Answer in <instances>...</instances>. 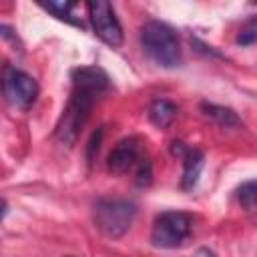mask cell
<instances>
[{"mask_svg":"<svg viewBox=\"0 0 257 257\" xmlns=\"http://www.w3.org/2000/svg\"><path fill=\"white\" fill-rule=\"evenodd\" d=\"M100 96V92L88 88V86H82V84H72V94H70V100L64 108V114L56 126V139L60 145L64 147H72L78 137H80V131L84 128L88 116H90V110L96 102V98Z\"/></svg>","mask_w":257,"mask_h":257,"instance_id":"cell-1","label":"cell"},{"mask_svg":"<svg viewBox=\"0 0 257 257\" xmlns=\"http://www.w3.org/2000/svg\"><path fill=\"white\" fill-rule=\"evenodd\" d=\"M143 52L163 68H175L181 64V44L173 28L159 20H149L141 28Z\"/></svg>","mask_w":257,"mask_h":257,"instance_id":"cell-2","label":"cell"},{"mask_svg":"<svg viewBox=\"0 0 257 257\" xmlns=\"http://www.w3.org/2000/svg\"><path fill=\"white\" fill-rule=\"evenodd\" d=\"M137 217V205L126 199H98L94 203V225L110 239L122 237Z\"/></svg>","mask_w":257,"mask_h":257,"instance_id":"cell-3","label":"cell"},{"mask_svg":"<svg viewBox=\"0 0 257 257\" xmlns=\"http://www.w3.org/2000/svg\"><path fill=\"white\" fill-rule=\"evenodd\" d=\"M191 233V217L183 211H165L157 215L151 231V243L161 249L179 247Z\"/></svg>","mask_w":257,"mask_h":257,"instance_id":"cell-4","label":"cell"},{"mask_svg":"<svg viewBox=\"0 0 257 257\" xmlns=\"http://www.w3.org/2000/svg\"><path fill=\"white\" fill-rule=\"evenodd\" d=\"M2 88H4V96L10 104L18 106V108H28L36 96H38V84L36 80L26 74L24 70L6 64L4 72H2Z\"/></svg>","mask_w":257,"mask_h":257,"instance_id":"cell-5","label":"cell"},{"mask_svg":"<svg viewBox=\"0 0 257 257\" xmlns=\"http://www.w3.org/2000/svg\"><path fill=\"white\" fill-rule=\"evenodd\" d=\"M86 8H88V18H90L94 34L108 46H120L122 28L114 14V8L104 0H92L86 4Z\"/></svg>","mask_w":257,"mask_h":257,"instance_id":"cell-6","label":"cell"},{"mask_svg":"<svg viewBox=\"0 0 257 257\" xmlns=\"http://www.w3.org/2000/svg\"><path fill=\"white\" fill-rule=\"evenodd\" d=\"M141 161V141L137 137L122 139L106 159V169L114 175H122Z\"/></svg>","mask_w":257,"mask_h":257,"instance_id":"cell-7","label":"cell"},{"mask_svg":"<svg viewBox=\"0 0 257 257\" xmlns=\"http://www.w3.org/2000/svg\"><path fill=\"white\" fill-rule=\"evenodd\" d=\"M203 163H205V155L199 151V149H189L187 155L183 157V177H181V187L185 191H191L197 181H199V175H201V169H203Z\"/></svg>","mask_w":257,"mask_h":257,"instance_id":"cell-8","label":"cell"},{"mask_svg":"<svg viewBox=\"0 0 257 257\" xmlns=\"http://www.w3.org/2000/svg\"><path fill=\"white\" fill-rule=\"evenodd\" d=\"M175 116H177V106L171 100H165V98L155 100L151 104V108H149V118L159 128L171 126V122L175 120Z\"/></svg>","mask_w":257,"mask_h":257,"instance_id":"cell-9","label":"cell"},{"mask_svg":"<svg viewBox=\"0 0 257 257\" xmlns=\"http://www.w3.org/2000/svg\"><path fill=\"white\" fill-rule=\"evenodd\" d=\"M201 108L205 110V114H207L209 118H213L217 124H221V126H225V128H229V126H239V124H241V120L237 118V114H235L231 108H227V106L203 102Z\"/></svg>","mask_w":257,"mask_h":257,"instance_id":"cell-10","label":"cell"},{"mask_svg":"<svg viewBox=\"0 0 257 257\" xmlns=\"http://www.w3.org/2000/svg\"><path fill=\"white\" fill-rule=\"evenodd\" d=\"M237 201L247 213H257V181H247L237 189Z\"/></svg>","mask_w":257,"mask_h":257,"instance_id":"cell-11","label":"cell"},{"mask_svg":"<svg viewBox=\"0 0 257 257\" xmlns=\"http://www.w3.org/2000/svg\"><path fill=\"white\" fill-rule=\"evenodd\" d=\"M153 181V163L149 159H141L137 163V171H135V183L139 187H149Z\"/></svg>","mask_w":257,"mask_h":257,"instance_id":"cell-12","label":"cell"},{"mask_svg":"<svg viewBox=\"0 0 257 257\" xmlns=\"http://www.w3.org/2000/svg\"><path fill=\"white\" fill-rule=\"evenodd\" d=\"M72 6H74V2H48V4H44V8H46V10H50V12H54L58 18L68 20L70 24L82 26V22H78V20H74V18H72V14H70V8H72Z\"/></svg>","mask_w":257,"mask_h":257,"instance_id":"cell-13","label":"cell"},{"mask_svg":"<svg viewBox=\"0 0 257 257\" xmlns=\"http://www.w3.org/2000/svg\"><path fill=\"white\" fill-rule=\"evenodd\" d=\"M102 135H104L102 126H98V128L92 133V137H90V141H88V145H86V159H88V161H92V159H94V155L98 153V149H100V141H102Z\"/></svg>","mask_w":257,"mask_h":257,"instance_id":"cell-14","label":"cell"},{"mask_svg":"<svg viewBox=\"0 0 257 257\" xmlns=\"http://www.w3.org/2000/svg\"><path fill=\"white\" fill-rule=\"evenodd\" d=\"M237 42L239 44H251V42H257V26H247L245 30H241L239 32V36H237Z\"/></svg>","mask_w":257,"mask_h":257,"instance_id":"cell-15","label":"cell"},{"mask_svg":"<svg viewBox=\"0 0 257 257\" xmlns=\"http://www.w3.org/2000/svg\"><path fill=\"white\" fill-rule=\"evenodd\" d=\"M187 151H189V147H187L185 143H181V141H173V143H171V153H173L175 157L183 159V157L187 155Z\"/></svg>","mask_w":257,"mask_h":257,"instance_id":"cell-16","label":"cell"},{"mask_svg":"<svg viewBox=\"0 0 257 257\" xmlns=\"http://www.w3.org/2000/svg\"><path fill=\"white\" fill-rule=\"evenodd\" d=\"M195 257H215V255H213L209 249H199V253H197Z\"/></svg>","mask_w":257,"mask_h":257,"instance_id":"cell-17","label":"cell"}]
</instances>
